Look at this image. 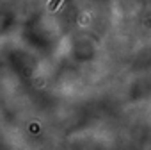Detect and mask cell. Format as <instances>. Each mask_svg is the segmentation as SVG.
Here are the masks:
<instances>
[{"label":"cell","instance_id":"cell-1","mask_svg":"<svg viewBox=\"0 0 151 150\" xmlns=\"http://www.w3.org/2000/svg\"><path fill=\"white\" fill-rule=\"evenodd\" d=\"M59 4H60V0H52V2L48 4V7H50V11H55V9L59 7Z\"/></svg>","mask_w":151,"mask_h":150}]
</instances>
